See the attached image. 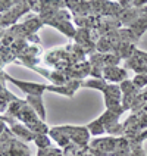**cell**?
I'll return each mask as SVG.
<instances>
[{"mask_svg": "<svg viewBox=\"0 0 147 156\" xmlns=\"http://www.w3.org/2000/svg\"><path fill=\"white\" fill-rule=\"evenodd\" d=\"M2 77L9 80L10 83H13L15 86H18L22 91H25L28 96H41L44 90H47V86H43V84H35V83H26V81H18L15 78L9 77L8 74L2 72Z\"/></svg>", "mask_w": 147, "mask_h": 156, "instance_id": "1", "label": "cell"}, {"mask_svg": "<svg viewBox=\"0 0 147 156\" xmlns=\"http://www.w3.org/2000/svg\"><path fill=\"white\" fill-rule=\"evenodd\" d=\"M81 86L96 87V88H99V90L104 91V90H106V87H107V84L104 83V78H94V80H90V81H84Z\"/></svg>", "mask_w": 147, "mask_h": 156, "instance_id": "6", "label": "cell"}, {"mask_svg": "<svg viewBox=\"0 0 147 156\" xmlns=\"http://www.w3.org/2000/svg\"><path fill=\"white\" fill-rule=\"evenodd\" d=\"M88 130H90V133L93 134V136H99V134H102V133H104V128H103V122L100 121V118L99 119H96V121H93L88 127H87Z\"/></svg>", "mask_w": 147, "mask_h": 156, "instance_id": "7", "label": "cell"}, {"mask_svg": "<svg viewBox=\"0 0 147 156\" xmlns=\"http://www.w3.org/2000/svg\"><path fill=\"white\" fill-rule=\"evenodd\" d=\"M132 83H134V86L137 87V88H143L144 86H147V75H144V74H138V75L134 77Z\"/></svg>", "mask_w": 147, "mask_h": 156, "instance_id": "9", "label": "cell"}, {"mask_svg": "<svg viewBox=\"0 0 147 156\" xmlns=\"http://www.w3.org/2000/svg\"><path fill=\"white\" fill-rule=\"evenodd\" d=\"M34 143L40 147V150H41V149L50 147V139H49L46 134H37V136H35Z\"/></svg>", "mask_w": 147, "mask_h": 156, "instance_id": "8", "label": "cell"}, {"mask_svg": "<svg viewBox=\"0 0 147 156\" xmlns=\"http://www.w3.org/2000/svg\"><path fill=\"white\" fill-rule=\"evenodd\" d=\"M26 103L30 105L35 112L41 116V119H46V113H44V106H43V99L41 96H28L26 97Z\"/></svg>", "mask_w": 147, "mask_h": 156, "instance_id": "3", "label": "cell"}, {"mask_svg": "<svg viewBox=\"0 0 147 156\" xmlns=\"http://www.w3.org/2000/svg\"><path fill=\"white\" fill-rule=\"evenodd\" d=\"M10 127H12V130H13V134H15V136L22 137L25 141H30V140L34 141L35 140V136H37V134H34L31 130L25 128L24 125H21V124H16V122H15V124H12Z\"/></svg>", "mask_w": 147, "mask_h": 156, "instance_id": "4", "label": "cell"}, {"mask_svg": "<svg viewBox=\"0 0 147 156\" xmlns=\"http://www.w3.org/2000/svg\"><path fill=\"white\" fill-rule=\"evenodd\" d=\"M103 77L104 80H109V81H125L127 71L119 66H104Z\"/></svg>", "mask_w": 147, "mask_h": 156, "instance_id": "2", "label": "cell"}, {"mask_svg": "<svg viewBox=\"0 0 147 156\" xmlns=\"http://www.w3.org/2000/svg\"><path fill=\"white\" fill-rule=\"evenodd\" d=\"M53 25L56 27L61 33H63V34H66L68 37H74L75 38V35H77V31H75V28L72 27V24H71L69 21H65V22H54Z\"/></svg>", "mask_w": 147, "mask_h": 156, "instance_id": "5", "label": "cell"}]
</instances>
